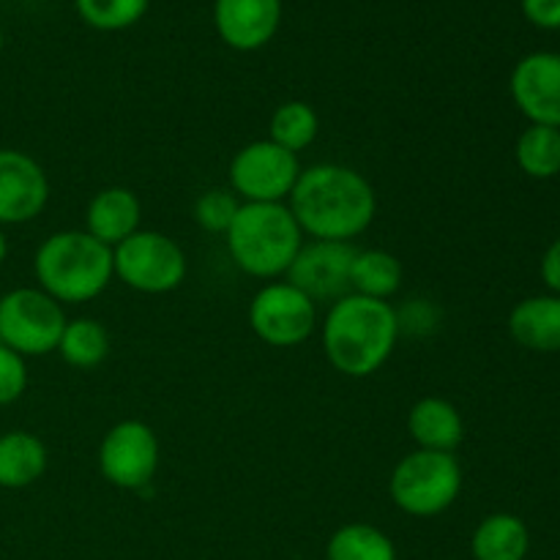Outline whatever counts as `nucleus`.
<instances>
[{
	"mask_svg": "<svg viewBox=\"0 0 560 560\" xmlns=\"http://www.w3.org/2000/svg\"><path fill=\"white\" fill-rule=\"evenodd\" d=\"M288 200L301 233L315 241L350 244L366 233L377 213V195L370 180L359 170L334 162L301 170Z\"/></svg>",
	"mask_w": 560,
	"mask_h": 560,
	"instance_id": "nucleus-1",
	"label": "nucleus"
},
{
	"mask_svg": "<svg viewBox=\"0 0 560 560\" xmlns=\"http://www.w3.org/2000/svg\"><path fill=\"white\" fill-rule=\"evenodd\" d=\"M399 339V315L388 301L348 293L334 301L323 320L328 364L348 377H370L392 359Z\"/></svg>",
	"mask_w": 560,
	"mask_h": 560,
	"instance_id": "nucleus-2",
	"label": "nucleus"
},
{
	"mask_svg": "<svg viewBox=\"0 0 560 560\" xmlns=\"http://www.w3.org/2000/svg\"><path fill=\"white\" fill-rule=\"evenodd\" d=\"M38 288L58 304H85L109 288L113 249L85 230H60L47 235L33 255Z\"/></svg>",
	"mask_w": 560,
	"mask_h": 560,
	"instance_id": "nucleus-3",
	"label": "nucleus"
},
{
	"mask_svg": "<svg viewBox=\"0 0 560 560\" xmlns=\"http://www.w3.org/2000/svg\"><path fill=\"white\" fill-rule=\"evenodd\" d=\"M235 266L255 279H279L304 246V233L284 202H241L224 233Z\"/></svg>",
	"mask_w": 560,
	"mask_h": 560,
	"instance_id": "nucleus-4",
	"label": "nucleus"
},
{
	"mask_svg": "<svg viewBox=\"0 0 560 560\" xmlns=\"http://www.w3.org/2000/svg\"><path fill=\"white\" fill-rule=\"evenodd\" d=\"M463 479V465L454 454L416 448L394 465L388 495L410 517H438L457 503Z\"/></svg>",
	"mask_w": 560,
	"mask_h": 560,
	"instance_id": "nucleus-5",
	"label": "nucleus"
},
{
	"mask_svg": "<svg viewBox=\"0 0 560 560\" xmlns=\"http://www.w3.org/2000/svg\"><path fill=\"white\" fill-rule=\"evenodd\" d=\"M113 271L126 288L145 295L173 293L189 273L186 252L159 230H137L113 249Z\"/></svg>",
	"mask_w": 560,
	"mask_h": 560,
	"instance_id": "nucleus-6",
	"label": "nucleus"
},
{
	"mask_svg": "<svg viewBox=\"0 0 560 560\" xmlns=\"http://www.w3.org/2000/svg\"><path fill=\"white\" fill-rule=\"evenodd\" d=\"M66 323L63 304L42 288H16L0 295V342L25 359L55 353Z\"/></svg>",
	"mask_w": 560,
	"mask_h": 560,
	"instance_id": "nucleus-7",
	"label": "nucleus"
},
{
	"mask_svg": "<svg viewBox=\"0 0 560 560\" xmlns=\"http://www.w3.org/2000/svg\"><path fill=\"white\" fill-rule=\"evenodd\" d=\"M301 175L299 153L273 140H255L230 162V189L244 202H282Z\"/></svg>",
	"mask_w": 560,
	"mask_h": 560,
	"instance_id": "nucleus-8",
	"label": "nucleus"
},
{
	"mask_svg": "<svg viewBox=\"0 0 560 560\" xmlns=\"http://www.w3.org/2000/svg\"><path fill=\"white\" fill-rule=\"evenodd\" d=\"M249 326L271 348H295L317 328V304L290 282H271L249 304Z\"/></svg>",
	"mask_w": 560,
	"mask_h": 560,
	"instance_id": "nucleus-9",
	"label": "nucleus"
},
{
	"mask_svg": "<svg viewBox=\"0 0 560 560\" xmlns=\"http://www.w3.org/2000/svg\"><path fill=\"white\" fill-rule=\"evenodd\" d=\"M159 438L145 421L126 419L109 427L98 446V470L118 490H142L159 470Z\"/></svg>",
	"mask_w": 560,
	"mask_h": 560,
	"instance_id": "nucleus-10",
	"label": "nucleus"
},
{
	"mask_svg": "<svg viewBox=\"0 0 560 560\" xmlns=\"http://www.w3.org/2000/svg\"><path fill=\"white\" fill-rule=\"evenodd\" d=\"M355 252L359 249L345 241H312L301 246L299 257L284 277L315 304H323V301L334 304L350 293V268H353Z\"/></svg>",
	"mask_w": 560,
	"mask_h": 560,
	"instance_id": "nucleus-11",
	"label": "nucleus"
},
{
	"mask_svg": "<svg viewBox=\"0 0 560 560\" xmlns=\"http://www.w3.org/2000/svg\"><path fill=\"white\" fill-rule=\"evenodd\" d=\"M49 202V178L25 151L0 148V228L33 222Z\"/></svg>",
	"mask_w": 560,
	"mask_h": 560,
	"instance_id": "nucleus-12",
	"label": "nucleus"
},
{
	"mask_svg": "<svg viewBox=\"0 0 560 560\" xmlns=\"http://www.w3.org/2000/svg\"><path fill=\"white\" fill-rule=\"evenodd\" d=\"M520 113L539 126L560 129V55L530 52L514 66L509 80Z\"/></svg>",
	"mask_w": 560,
	"mask_h": 560,
	"instance_id": "nucleus-13",
	"label": "nucleus"
},
{
	"mask_svg": "<svg viewBox=\"0 0 560 560\" xmlns=\"http://www.w3.org/2000/svg\"><path fill=\"white\" fill-rule=\"evenodd\" d=\"M213 22L228 47L252 52L266 47L277 36L282 22V0H217Z\"/></svg>",
	"mask_w": 560,
	"mask_h": 560,
	"instance_id": "nucleus-14",
	"label": "nucleus"
},
{
	"mask_svg": "<svg viewBox=\"0 0 560 560\" xmlns=\"http://www.w3.org/2000/svg\"><path fill=\"white\" fill-rule=\"evenodd\" d=\"M140 197L126 189V186H107V189L96 191L93 200L88 202L85 233H91L104 246L115 249L120 241H126L140 230Z\"/></svg>",
	"mask_w": 560,
	"mask_h": 560,
	"instance_id": "nucleus-15",
	"label": "nucleus"
},
{
	"mask_svg": "<svg viewBox=\"0 0 560 560\" xmlns=\"http://www.w3.org/2000/svg\"><path fill=\"white\" fill-rule=\"evenodd\" d=\"M509 334L534 353L560 350V295H530L509 312Z\"/></svg>",
	"mask_w": 560,
	"mask_h": 560,
	"instance_id": "nucleus-16",
	"label": "nucleus"
},
{
	"mask_svg": "<svg viewBox=\"0 0 560 560\" xmlns=\"http://www.w3.org/2000/svg\"><path fill=\"white\" fill-rule=\"evenodd\" d=\"M408 432L419 448L454 454L459 443L465 441V421L463 413L448 399L424 397L410 408Z\"/></svg>",
	"mask_w": 560,
	"mask_h": 560,
	"instance_id": "nucleus-17",
	"label": "nucleus"
},
{
	"mask_svg": "<svg viewBox=\"0 0 560 560\" xmlns=\"http://www.w3.org/2000/svg\"><path fill=\"white\" fill-rule=\"evenodd\" d=\"M47 446L33 432L11 430L0 435V487L25 490L47 474Z\"/></svg>",
	"mask_w": 560,
	"mask_h": 560,
	"instance_id": "nucleus-18",
	"label": "nucleus"
},
{
	"mask_svg": "<svg viewBox=\"0 0 560 560\" xmlns=\"http://www.w3.org/2000/svg\"><path fill=\"white\" fill-rule=\"evenodd\" d=\"M530 550V530L517 514L498 512L479 523L470 539L476 560H525Z\"/></svg>",
	"mask_w": 560,
	"mask_h": 560,
	"instance_id": "nucleus-19",
	"label": "nucleus"
},
{
	"mask_svg": "<svg viewBox=\"0 0 560 560\" xmlns=\"http://www.w3.org/2000/svg\"><path fill=\"white\" fill-rule=\"evenodd\" d=\"M402 262L386 249H359L350 268V293L388 301L402 288Z\"/></svg>",
	"mask_w": 560,
	"mask_h": 560,
	"instance_id": "nucleus-20",
	"label": "nucleus"
},
{
	"mask_svg": "<svg viewBox=\"0 0 560 560\" xmlns=\"http://www.w3.org/2000/svg\"><path fill=\"white\" fill-rule=\"evenodd\" d=\"M328 560H397V547L370 523H348L331 534L326 545Z\"/></svg>",
	"mask_w": 560,
	"mask_h": 560,
	"instance_id": "nucleus-21",
	"label": "nucleus"
},
{
	"mask_svg": "<svg viewBox=\"0 0 560 560\" xmlns=\"http://www.w3.org/2000/svg\"><path fill=\"white\" fill-rule=\"evenodd\" d=\"M58 353L74 370H93L107 359L109 337L102 323L93 320V317H74V320L66 323Z\"/></svg>",
	"mask_w": 560,
	"mask_h": 560,
	"instance_id": "nucleus-22",
	"label": "nucleus"
},
{
	"mask_svg": "<svg viewBox=\"0 0 560 560\" xmlns=\"http://www.w3.org/2000/svg\"><path fill=\"white\" fill-rule=\"evenodd\" d=\"M520 170L536 180L556 178L560 173V129L530 124L514 145Z\"/></svg>",
	"mask_w": 560,
	"mask_h": 560,
	"instance_id": "nucleus-23",
	"label": "nucleus"
},
{
	"mask_svg": "<svg viewBox=\"0 0 560 560\" xmlns=\"http://www.w3.org/2000/svg\"><path fill=\"white\" fill-rule=\"evenodd\" d=\"M317 135H320V118H317L315 107L299 102V98L279 104L268 120V140L293 153L306 151L317 140Z\"/></svg>",
	"mask_w": 560,
	"mask_h": 560,
	"instance_id": "nucleus-24",
	"label": "nucleus"
},
{
	"mask_svg": "<svg viewBox=\"0 0 560 560\" xmlns=\"http://www.w3.org/2000/svg\"><path fill=\"white\" fill-rule=\"evenodd\" d=\"M77 14L96 31H126L142 20L148 0H74Z\"/></svg>",
	"mask_w": 560,
	"mask_h": 560,
	"instance_id": "nucleus-25",
	"label": "nucleus"
},
{
	"mask_svg": "<svg viewBox=\"0 0 560 560\" xmlns=\"http://www.w3.org/2000/svg\"><path fill=\"white\" fill-rule=\"evenodd\" d=\"M241 200L233 195V189H208L197 197L195 202V222L206 233L224 235L238 213Z\"/></svg>",
	"mask_w": 560,
	"mask_h": 560,
	"instance_id": "nucleus-26",
	"label": "nucleus"
},
{
	"mask_svg": "<svg viewBox=\"0 0 560 560\" xmlns=\"http://www.w3.org/2000/svg\"><path fill=\"white\" fill-rule=\"evenodd\" d=\"M27 388V364L25 355L14 353L0 342V408L14 405Z\"/></svg>",
	"mask_w": 560,
	"mask_h": 560,
	"instance_id": "nucleus-27",
	"label": "nucleus"
},
{
	"mask_svg": "<svg viewBox=\"0 0 560 560\" xmlns=\"http://www.w3.org/2000/svg\"><path fill=\"white\" fill-rule=\"evenodd\" d=\"M523 14L545 31H558L560 27V0H520Z\"/></svg>",
	"mask_w": 560,
	"mask_h": 560,
	"instance_id": "nucleus-28",
	"label": "nucleus"
},
{
	"mask_svg": "<svg viewBox=\"0 0 560 560\" xmlns=\"http://www.w3.org/2000/svg\"><path fill=\"white\" fill-rule=\"evenodd\" d=\"M541 282L552 290V295H560V238L541 257Z\"/></svg>",
	"mask_w": 560,
	"mask_h": 560,
	"instance_id": "nucleus-29",
	"label": "nucleus"
},
{
	"mask_svg": "<svg viewBox=\"0 0 560 560\" xmlns=\"http://www.w3.org/2000/svg\"><path fill=\"white\" fill-rule=\"evenodd\" d=\"M5 257H9V238H5L3 228H0V266L5 262Z\"/></svg>",
	"mask_w": 560,
	"mask_h": 560,
	"instance_id": "nucleus-30",
	"label": "nucleus"
},
{
	"mask_svg": "<svg viewBox=\"0 0 560 560\" xmlns=\"http://www.w3.org/2000/svg\"><path fill=\"white\" fill-rule=\"evenodd\" d=\"M0 52H3V31H0Z\"/></svg>",
	"mask_w": 560,
	"mask_h": 560,
	"instance_id": "nucleus-31",
	"label": "nucleus"
}]
</instances>
